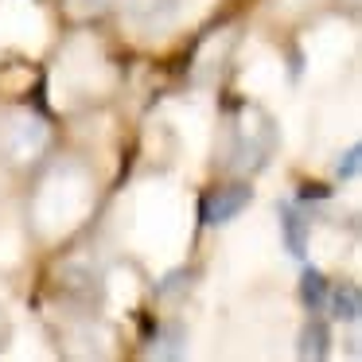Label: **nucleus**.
<instances>
[{"mask_svg":"<svg viewBox=\"0 0 362 362\" xmlns=\"http://www.w3.org/2000/svg\"><path fill=\"white\" fill-rule=\"evenodd\" d=\"M281 230H284V245H288L292 257H304V245H308V218L296 211V203H284V206H281Z\"/></svg>","mask_w":362,"mask_h":362,"instance_id":"nucleus-2","label":"nucleus"},{"mask_svg":"<svg viewBox=\"0 0 362 362\" xmlns=\"http://www.w3.org/2000/svg\"><path fill=\"white\" fill-rule=\"evenodd\" d=\"M300 354H304V358H323V354H327V323H323L320 315L308 320L304 335H300Z\"/></svg>","mask_w":362,"mask_h":362,"instance_id":"nucleus-5","label":"nucleus"},{"mask_svg":"<svg viewBox=\"0 0 362 362\" xmlns=\"http://www.w3.org/2000/svg\"><path fill=\"white\" fill-rule=\"evenodd\" d=\"M354 172H358V148H351V152H346V160H339V164H335L339 180H351Z\"/></svg>","mask_w":362,"mask_h":362,"instance_id":"nucleus-7","label":"nucleus"},{"mask_svg":"<svg viewBox=\"0 0 362 362\" xmlns=\"http://www.w3.org/2000/svg\"><path fill=\"white\" fill-rule=\"evenodd\" d=\"M300 300H304L308 312H323V304H327V281H323L320 269H304V281H300Z\"/></svg>","mask_w":362,"mask_h":362,"instance_id":"nucleus-4","label":"nucleus"},{"mask_svg":"<svg viewBox=\"0 0 362 362\" xmlns=\"http://www.w3.org/2000/svg\"><path fill=\"white\" fill-rule=\"evenodd\" d=\"M250 199H253V187H245V183L218 187L214 195H206V203H203V222L206 226H226V222H234L238 214L250 206Z\"/></svg>","mask_w":362,"mask_h":362,"instance_id":"nucleus-1","label":"nucleus"},{"mask_svg":"<svg viewBox=\"0 0 362 362\" xmlns=\"http://www.w3.org/2000/svg\"><path fill=\"white\" fill-rule=\"evenodd\" d=\"M183 339H187V335H183L180 323H168V327H160V335L152 339L156 346H152L148 354H156V358H180V354L187 351V346H183Z\"/></svg>","mask_w":362,"mask_h":362,"instance_id":"nucleus-6","label":"nucleus"},{"mask_svg":"<svg viewBox=\"0 0 362 362\" xmlns=\"http://www.w3.org/2000/svg\"><path fill=\"white\" fill-rule=\"evenodd\" d=\"M327 300H331V315L335 320H346V323H354L358 320V288H354L351 281H343V284H335V288L327 292Z\"/></svg>","mask_w":362,"mask_h":362,"instance_id":"nucleus-3","label":"nucleus"}]
</instances>
